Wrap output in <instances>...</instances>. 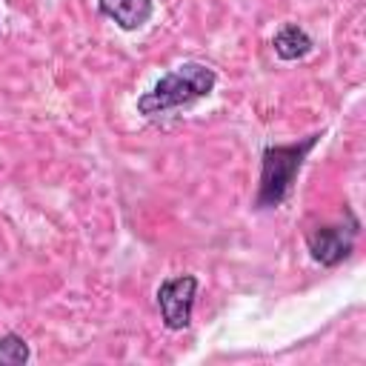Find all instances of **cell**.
<instances>
[{"mask_svg": "<svg viewBox=\"0 0 366 366\" xmlns=\"http://www.w3.org/2000/svg\"><path fill=\"white\" fill-rule=\"evenodd\" d=\"M217 86V71L206 63L186 60L166 71L149 92L137 97V112L143 117H160L174 109H189L197 100H206Z\"/></svg>", "mask_w": 366, "mask_h": 366, "instance_id": "6da1fadb", "label": "cell"}, {"mask_svg": "<svg viewBox=\"0 0 366 366\" xmlns=\"http://www.w3.org/2000/svg\"><path fill=\"white\" fill-rule=\"evenodd\" d=\"M320 137L323 132H312L295 143H269L260 152V183H257V194L252 203L254 212L277 209L292 194L295 180Z\"/></svg>", "mask_w": 366, "mask_h": 366, "instance_id": "7a4b0ae2", "label": "cell"}, {"mask_svg": "<svg viewBox=\"0 0 366 366\" xmlns=\"http://www.w3.org/2000/svg\"><path fill=\"white\" fill-rule=\"evenodd\" d=\"M357 234H360V220L352 212H346V220H340V223L315 226L306 234V249H309L315 263H320L326 269H335V266H340L343 260L352 257Z\"/></svg>", "mask_w": 366, "mask_h": 366, "instance_id": "3957f363", "label": "cell"}, {"mask_svg": "<svg viewBox=\"0 0 366 366\" xmlns=\"http://www.w3.org/2000/svg\"><path fill=\"white\" fill-rule=\"evenodd\" d=\"M197 289H200V280L194 274H174L157 286V309L169 332H180L192 323Z\"/></svg>", "mask_w": 366, "mask_h": 366, "instance_id": "277c9868", "label": "cell"}, {"mask_svg": "<svg viewBox=\"0 0 366 366\" xmlns=\"http://www.w3.org/2000/svg\"><path fill=\"white\" fill-rule=\"evenodd\" d=\"M97 9H100L103 17H109L123 31L143 29L154 14L152 0H97Z\"/></svg>", "mask_w": 366, "mask_h": 366, "instance_id": "5b68a950", "label": "cell"}, {"mask_svg": "<svg viewBox=\"0 0 366 366\" xmlns=\"http://www.w3.org/2000/svg\"><path fill=\"white\" fill-rule=\"evenodd\" d=\"M272 49H274V54H277L280 60L295 63V60H303V57L315 49V40H312V34H309L303 26H297V23H283V26L274 31V37H272Z\"/></svg>", "mask_w": 366, "mask_h": 366, "instance_id": "8992f818", "label": "cell"}, {"mask_svg": "<svg viewBox=\"0 0 366 366\" xmlns=\"http://www.w3.org/2000/svg\"><path fill=\"white\" fill-rule=\"evenodd\" d=\"M29 357H31V349L26 337H20L17 332L0 335V366H23Z\"/></svg>", "mask_w": 366, "mask_h": 366, "instance_id": "52a82bcc", "label": "cell"}]
</instances>
